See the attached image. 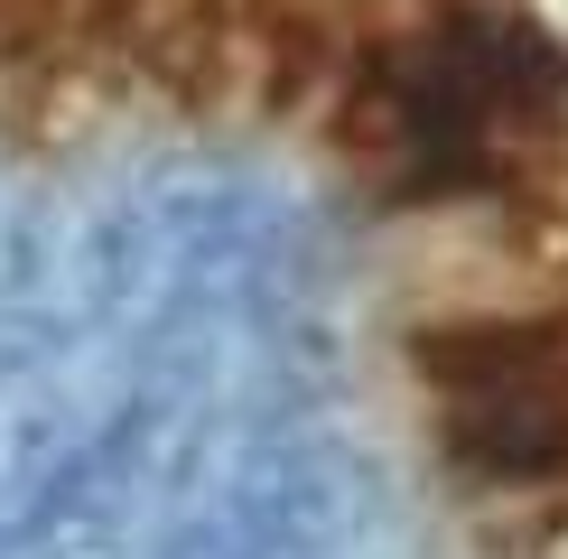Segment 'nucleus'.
<instances>
[{"label": "nucleus", "mask_w": 568, "mask_h": 559, "mask_svg": "<svg viewBox=\"0 0 568 559\" xmlns=\"http://www.w3.org/2000/svg\"><path fill=\"white\" fill-rule=\"evenodd\" d=\"M345 140L410 205L540 186L568 159V47L523 0H438L354 57Z\"/></svg>", "instance_id": "obj_1"}, {"label": "nucleus", "mask_w": 568, "mask_h": 559, "mask_svg": "<svg viewBox=\"0 0 568 559\" xmlns=\"http://www.w3.org/2000/svg\"><path fill=\"white\" fill-rule=\"evenodd\" d=\"M438 448L476 495H568V308L457 317L419 336Z\"/></svg>", "instance_id": "obj_2"}]
</instances>
